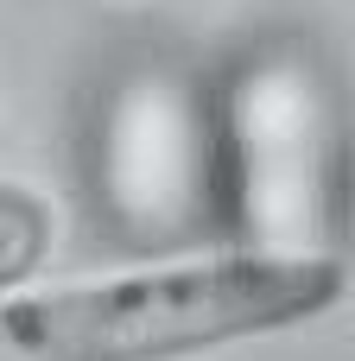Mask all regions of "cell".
I'll list each match as a JSON object with an SVG mask.
<instances>
[{"instance_id": "obj_1", "label": "cell", "mask_w": 355, "mask_h": 361, "mask_svg": "<svg viewBox=\"0 0 355 361\" xmlns=\"http://www.w3.org/2000/svg\"><path fill=\"white\" fill-rule=\"evenodd\" d=\"M343 298L337 254L222 247L70 286H13L0 361H191L299 330Z\"/></svg>"}, {"instance_id": "obj_2", "label": "cell", "mask_w": 355, "mask_h": 361, "mask_svg": "<svg viewBox=\"0 0 355 361\" xmlns=\"http://www.w3.org/2000/svg\"><path fill=\"white\" fill-rule=\"evenodd\" d=\"M330 178L324 152V121H318V89L286 70H260L235 114H229V146L216 159V197L235 209V228H248V247H299L292 228L318 216ZM311 254V247H305Z\"/></svg>"}, {"instance_id": "obj_3", "label": "cell", "mask_w": 355, "mask_h": 361, "mask_svg": "<svg viewBox=\"0 0 355 361\" xmlns=\"http://www.w3.org/2000/svg\"><path fill=\"white\" fill-rule=\"evenodd\" d=\"M0 209H6V254H0V273H6V292H13V286H32V273H38V254H44V241H51V209L38 203L32 184H6Z\"/></svg>"}]
</instances>
